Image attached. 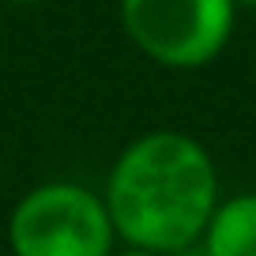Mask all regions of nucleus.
<instances>
[{"mask_svg": "<svg viewBox=\"0 0 256 256\" xmlns=\"http://www.w3.org/2000/svg\"><path fill=\"white\" fill-rule=\"evenodd\" d=\"M110 256H166V252H154V248H140V245H124V248H113Z\"/></svg>", "mask_w": 256, "mask_h": 256, "instance_id": "39448f33", "label": "nucleus"}, {"mask_svg": "<svg viewBox=\"0 0 256 256\" xmlns=\"http://www.w3.org/2000/svg\"><path fill=\"white\" fill-rule=\"evenodd\" d=\"M102 200L117 241L174 256L200 241L218 204V170L200 140L158 128L113 158Z\"/></svg>", "mask_w": 256, "mask_h": 256, "instance_id": "f257e3e1", "label": "nucleus"}, {"mask_svg": "<svg viewBox=\"0 0 256 256\" xmlns=\"http://www.w3.org/2000/svg\"><path fill=\"white\" fill-rule=\"evenodd\" d=\"M204 256H256V192L218 200L200 234Z\"/></svg>", "mask_w": 256, "mask_h": 256, "instance_id": "20e7f679", "label": "nucleus"}, {"mask_svg": "<svg viewBox=\"0 0 256 256\" xmlns=\"http://www.w3.org/2000/svg\"><path fill=\"white\" fill-rule=\"evenodd\" d=\"M238 8L234 0H120L128 42L162 68H204L226 49Z\"/></svg>", "mask_w": 256, "mask_h": 256, "instance_id": "7ed1b4c3", "label": "nucleus"}, {"mask_svg": "<svg viewBox=\"0 0 256 256\" xmlns=\"http://www.w3.org/2000/svg\"><path fill=\"white\" fill-rule=\"evenodd\" d=\"M8 4H42V0H8Z\"/></svg>", "mask_w": 256, "mask_h": 256, "instance_id": "0eeeda50", "label": "nucleus"}, {"mask_svg": "<svg viewBox=\"0 0 256 256\" xmlns=\"http://www.w3.org/2000/svg\"><path fill=\"white\" fill-rule=\"evenodd\" d=\"M117 230L102 192L76 181L30 188L8 215L12 256H110Z\"/></svg>", "mask_w": 256, "mask_h": 256, "instance_id": "f03ea898", "label": "nucleus"}, {"mask_svg": "<svg viewBox=\"0 0 256 256\" xmlns=\"http://www.w3.org/2000/svg\"><path fill=\"white\" fill-rule=\"evenodd\" d=\"M234 8H256V0H234Z\"/></svg>", "mask_w": 256, "mask_h": 256, "instance_id": "423d86ee", "label": "nucleus"}]
</instances>
